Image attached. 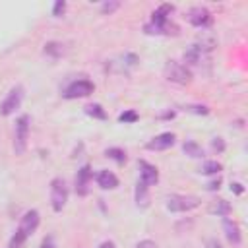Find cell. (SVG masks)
Returning <instances> with one entry per match:
<instances>
[{
  "label": "cell",
  "instance_id": "35",
  "mask_svg": "<svg viewBox=\"0 0 248 248\" xmlns=\"http://www.w3.org/2000/svg\"><path fill=\"white\" fill-rule=\"evenodd\" d=\"M161 118H165V120L174 118V110H167V112H163V114H161Z\"/></svg>",
  "mask_w": 248,
  "mask_h": 248
},
{
  "label": "cell",
  "instance_id": "26",
  "mask_svg": "<svg viewBox=\"0 0 248 248\" xmlns=\"http://www.w3.org/2000/svg\"><path fill=\"white\" fill-rule=\"evenodd\" d=\"M186 112H194V114H207L209 108L205 105H186Z\"/></svg>",
  "mask_w": 248,
  "mask_h": 248
},
{
  "label": "cell",
  "instance_id": "8",
  "mask_svg": "<svg viewBox=\"0 0 248 248\" xmlns=\"http://www.w3.org/2000/svg\"><path fill=\"white\" fill-rule=\"evenodd\" d=\"M91 176H93V170H91L89 165H83V167L78 169L76 180H74V188H76V194H78V196H87V194H89Z\"/></svg>",
  "mask_w": 248,
  "mask_h": 248
},
{
  "label": "cell",
  "instance_id": "16",
  "mask_svg": "<svg viewBox=\"0 0 248 248\" xmlns=\"http://www.w3.org/2000/svg\"><path fill=\"white\" fill-rule=\"evenodd\" d=\"M134 200H136V205L145 209L149 205V186L143 184L141 180H138L136 184V190H134Z\"/></svg>",
  "mask_w": 248,
  "mask_h": 248
},
{
  "label": "cell",
  "instance_id": "27",
  "mask_svg": "<svg viewBox=\"0 0 248 248\" xmlns=\"http://www.w3.org/2000/svg\"><path fill=\"white\" fill-rule=\"evenodd\" d=\"M64 12H66V2L64 0H56L54 6H52V16L54 17H60Z\"/></svg>",
  "mask_w": 248,
  "mask_h": 248
},
{
  "label": "cell",
  "instance_id": "30",
  "mask_svg": "<svg viewBox=\"0 0 248 248\" xmlns=\"http://www.w3.org/2000/svg\"><path fill=\"white\" fill-rule=\"evenodd\" d=\"M134 248H157V244L153 242V240H149V238H145V240H140Z\"/></svg>",
  "mask_w": 248,
  "mask_h": 248
},
{
  "label": "cell",
  "instance_id": "25",
  "mask_svg": "<svg viewBox=\"0 0 248 248\" xmlns=\"http://www.w3.org/2000/svg\"><path fill=\"white\" fill-rule=\"evenodd\" d=\"M138 118H140V114H138L136 110H124V112L118 116V120L124 122V124H134V122H138Z\"/></svg>",
  "mask_w": 248,
  "mask_h": 248
},
{
  "label": "cell",
  "instance_id": "11",
  "mask_svg": "<svg viewBox=\"0 0 248 248\" xmlns=\"http://www.w3.org/2000/svg\"><path fill=\"white\" fill-rule=\"evenodd\" d=\"M174 141H176V136H174L172 132H163V134H157L155 138H151V140L145 143V147H147L149 151H165V149L172 147Z\"/></svg>",
  "mask_w": 248,
  "mask_h": 248
},
{
  "label": "cell",
  "instance_id": "21",
  "mask_svg": "<svg viewBox=\"0 0 248 248\" xmlns=\"http://www.w3.org/2000/svg\"><path fill=\"white\" fill-rule=\"evenodd\" d=\"M105 155L108 157V159H112V161H116L118 165H122V163H126V151L124 149H120V147H108V149H105Z\"/></svg>",
  "mask_w": 248,
  "mask_h": 248
},
{
  "label": "cell",
  "instance_id": "4",
  "mask_svg": "<svg viewBox=\"0 0 248 248\" xmlns=\"http://www.w3.org/2000/svg\"><path fill=\"white\" fill-rule=\"evenodd\" d=\"M66 202H68V186H66V180L60 178V176H56V178L50 180V205L58 213V211L64 209Z\"/></svg>",
  "mask_w": 248,
  "mask_h": 248
},
{
  "label": "cell",
  "instance_id": "5",
  "mask_svg": "<svg viewBox=\"0 0 248 248\" xmlns=\"http://www.w3.org/2000/svg\"><path fill=\"white\" fill-rule=\"evenodd\" d=\"M23 95H25L23 85H16V87H12L10 93L6 95V99L0 103V114H2V116H10V114H14V112L21 107Z\"/></svg>",
  "mask_w": 248,
  "mask_h": 248
},
{
  "label": "cell",
  "instance_id": "20",
  "mask_svg": "<svg viewBox=\"0 0 248 248\" xmlns=\"http://www.w3.org/2000/svg\"><path fill=\"white\" fill-rule=\"evenodd\" d=\"M85 114L91 116V118H97V120H107V110L99 105V103H91L85 107Z\"/></svg>",
  "mask_w": 248,
  "mask_h": 248
},
{
  "label": "cell",
  "instance_id": "6",
  "mask_svg": "<svg viewBox=\"0 0 248 248\" xmlns=\"http://www.w3.org/2000/svg\"><path fill=\"white\" fill-rule=\"evenodd\" d=\"M95 91V85L93 81L81 78V79H74L66 89H64V99H83V97H89L91 93Z\"/></svg>",
  "mask_w": 248,
  "mask_h": 248
},
{
  "label": "cell",
  "instance_id": "33",
  "mask_svg": "<svg viewBox=\"0 0 248 248\" xmlns=\"http://www.w3.org/2000/svg\"><path fill=\"white\" fill-rule=\"evenodd\" d=\"M124 60H126V64H130V66H136V64H138V56H136V54H126Z\"/></svg>",
  "mask_w": 248,
  "mask_h": 248
},
{
  "label": "cell",
  "instance_id": "12",
  "mask_svg": "<svg viewBox=\"0 0 248 248\" xmlns=\"http://www.w3.org/2000/svg\"><path fill=\"white\" fill-rule=\"evenodd\" d=\"M138 167H140V180H141L143 184L153 186V184L159 182V169H157L155 165H151V163H147V161L141 159V161L138 163Z\"/></svg>",
  "mask_w": 248,
  "mask_h": 248
},
{
  "label": "cell",
  "instance_id": "9",
  "mask_svg": "<svg viewBox=\"0 0 248 248\" xmlns=\"http://www.w3.org/2000/svg\"><path fill=\"white\" fill-rule=\"evenodd\" d=\"M39 223H41V215H39V211H37V209H27V211L21 215V219H19V227H17V231H21V232L29 238V236L37 231Z\"/></svg>",
  "mask_w": 248,
  "mask_h": 248
},
{
  "label": "cell",
  "instance_id": "14",
  "mask_svg": "<svg viewBox=\"0 0 248 248\" xmlns=\"http://www.w3.org/2000/svg\"><path fill=\"white\" fill-rule=\"evenodd\" d=\"M97 184H99V188H103V190H114V188L118 186V178H116V174H114L112 170L103 169V170L97 172Z\"/></svg>",
  "mask_w": 248,
  "mask_h": 248
},
{
  "label": "cell",
  "instance_id": "29",
  "mask_svg": "<svg viewBox=\"0 0 248 248\" xmlns=\"http://www.w3.org/2000/svg\"><path fill=\"white\" fill-rule=\"evenodd\" d=\"M39 248H56V244H54V236H45L43 240H41V244H39Z\"/></svg>",
  "mask_w": 248,
  "mask_h": 248
},
{
  "label": "cell",
  "instance_id": "36",
  "mask_svg": "<svg viewBox=\"0 0 248 248\" xmlns=\"http://www.w3.org/2000/svg\"><path fill=\"white\" fill-rule=\"evenodd\" d=\"M99 248H116V246H114V242H112V240H105Z\"/></svg>",
  "mask_w": 248,
  "mask_h": 248
},
{
  "label": "cell",
  "instance_id": "3",
  "mask_svg": "<svg viewBox=\"0 0 248 248\" xmlns=\"http://www.w3.org/2000/svg\"><path fill=\"white\" fill-rule=\"evenodd\" d=\"M200 205V198L198 196H190V194H170L167 198V209L172 213H186L192 211Z\"/></svg>",
  "mask_w": 248,
  "mask_h": 248
},
{
  "label": "cell",
  "instance_id": "15",
  "mask_svg": "<svg viewBox=\"0 0 248 248\" xmlns=\"http://www.w3.org/2000/svg\"><path fill=\"white\" fill-rule=\"evenodd\" d=\"M194 45H198L203 52H211L215 46H217V37L213 35V33H209V31H205V29H202V33L198 35V39H196V43Z\"/></svg>",
  "mask_w": 248,
  "mask_h": 248
},
{
  "label": "cell",
  "instance_id": "34",
  "mask_svg": "<svg viewBox=\"0 0 248 248\" xmlns=\"http://www.w3.org/2000/svg\"><path fill=\"white\" fill-rule=\"evenodd\" d=\"M205 246H207V248H223V246H221V242H219V240H215V238H209V240L205 242Z\"/></svg>",
  "mask_w": 248,
  "mask_h": 248
},
{
  "label": "cell",
  "instance_id": "24",
  "mask_svg": "<svg viewBox=\"0 0 248 248\" xmlns=\"http://www.w3.org/2000/svg\"><path fill=\"white\" fill-rule=\"evenodd\" d=\"M118 8H120V2H118V0H105V2L101 4V14H103V16H110V14H114Z\"/></svg>",
  "mask_w": 248,
  "mask_h": 248
},
{
  "label": "cell",
  "instance_id": "2",
  "mask_svg": "<svg viewBox=\"0 0 248 248\" xmlns=\"http://www.w3.org/2000/svg\"><path fill=\"white\" fill-rule=\"evenodd\" d=\"M165 78L176 85H186L192 81V70L188 66H184L182 62L178 60H169L165 64V70H163Z\"/></svg>",
  "mask_w": 248,
  "mask_h": 248
},
{
  "label": "cell",
  "instance_id": "10",
  "mask_svg": "<svg viewBox=\"0 0 248 248\" xmlns=\"http://www.w3.org/2000/svg\"><path fill=\"white\" fill-rule=\"evenodd\" d=\"M182 58H184V62H186L184 66H188L190 70H192V68H202L205 62H209V54L203 52L198 45H192V46L184 52Z\"/></svg>",
  "mask_w": 248,
  "mask_h": 248
},
{
  "label": "cell",
  "instance_id": "19",
  "mask_svg": "<svg viewBox=\"0 0 248 248\" xmlns=\"http://www.w3.org/2000/svg\"><path fill=\"white\" fill-rule=\"evenodd\" d=\"M43 52H45L46 56H50V58H54V60H56V58L64 56L66 48H64V45H62V43H58V41H48V43L45 45Z\"/></svg>",
  "mask_w": 248,
  "mask_h": 248
},
{
  "label": "cell",
  "instance_id": "32",
  "mask_svg": "<svg viewBox=\"0 0 248 248\" xmlns=\"http://www.w3.org/2000/svg\"><path fill=\"white\" fill-rule=\"evenodd\" d=\"M231 192H234V194H238V196H240V194L244 192V188H242V184H240V182H232V184H231Z\"/></svg>",
  "mask_w": 248,
  "mask_h": 248
},
{
  "label": "cell",
  "instance_id": "18",
  "mask_svg": "<svg viewBox=\"0 0 248 248\" xmlns=\"http://www.w3.org/2000/svg\"><path fill=\"white\" fill-rule=\"evenodd\" d=\"M182 151H184L188 157H192V159H202V157L205 155L203 147H202L200 143H196L194 140H186V141L182 143Z\"/></svg>",
  "mask_w": 248,
  "mask_h": 248
},
{
  "label": "cell",
  "instance_id": "7",
  "mask_svg": "<svg viewBox=\"0 0 248 248\" xmlns=\"http://www.w3.org/2000/svg\"><path fill=\"white\" fill-rule=\"evenodd\" d=\"M186 17H188V21H190L194 27H200V29L209 27L211 21H213L211 12H209L207 8H203V6H194L192 10H188Z\"/></svg>",
  "mask_w": 248,
  "mask_h": 248
},
{
  "label": "cell",
  "instance_id": "22",
  "mask_svg": "<svg viewBox=\"0 0 248 248\" xmlns=\"http://www.w3.org/2000/svg\"><path fill=\"white\" fill-rule=\"evenodd\" d=\"M221 169H223V165L219 163V161H205L202 167H200V172H203V174H219L221 172Z\"/></svg>",
  "mask_w": 248,
  "mask_h": 248
},
{
  "label": "cell",
  "instance_id": "1",
  "mask_svg": "<svg viewBox=\"0 0 248 248\" xmlns=\"http://www.w3.org/2000/svg\"><path fill=\"white\" fill-rule=\"evenodd\" d=\"M29 124H31L29 114H21L16 120V126H14V151H16V155H23L27 151Z\"/></svg>",
  "mask_w": 248,
  "mask_h": 248
},
{
  "label": "cell",
  "instance_id": "13",
  "mask_svg": "<svg viewBox=\"0 0 248 248\" xmlns=\"http://www.w3.org/2000/svg\"><path fill=\"white\" fill-rule=\"evenodd\" d=\"M223 231H225L227 240H229L232 246H240L242 234H240V227H238V223H236L234 219L225 217V219H223Z\"/></svg>",
  "mask_w": 248,
  "mask_h": 248
},
{
  "label": "cell",
  "instance_id": "23",
  "mask_svg": "<svg viewBox=\"0 0 248 248\" xmlns=\"http://www.w3.org/2000/svg\"><path fill=\"white\" fill-rule=\"evenodd\" d=\"M25 242H27V236L21 231H16L12 234V238H10V242H8V248H23Z\"/></svg>",
  "mask_w": 248,
  "mask_h": 248
},
{
  "label": "cell",
  "instance_id": "31",
  "mask_svg": "<svg viewBox=\"0 0 248 248\" xmlns=\"http://www.w3.org/2000/svg\"><path fill=\"white\" fill-rule=\"evenodd\" d=\"M219 186H221V178H219V176H215L213 180H209V182H207V190H211V192L219 190Z\"/></svg>",
  "mask_w": 248,
  "mask_h": 248
},
{
  "label": "cell",
  "instance_id": "17",
  "mask_svg": "<svg viewBox=\"0 0 248 248\" xmlns=\"http://www.w3.org/2000/svg\"><path fill=\"white\" fill-rule=\"evenodd\" d=\"M209 211H211L213 215H219V217H229L231 211H232V205H231L227 200L219 198V200H213V202H211Z\"/></svg>",
  "mask_w": 248,
  "mask_h": 248
},
{
  "label": "cell",
  "instance_id": "28",
  "mask_svg": "<svg viewBox=\"0 0 248 248\" xmlns=\"http://www.w3.org/2000/svg\"><path fill=\"white\" fill-rule=\"evenodd\" d=\"M211 149H213L215 153H223V151H225V141H223V138H213V140H211Z\"/></svg>",
  "mask_w": 248,
  "mask_h": 248
}]
</instances>
